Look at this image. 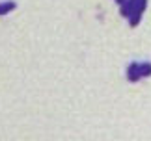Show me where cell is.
<instances>
[{"label": "cell", "mask_w": 151, "mask_h": 141, "mask_svg": "<svg viewBox=\"0 0 151 141\" xmlns=\"http://www.w3.org/2000/svg\"><path fill=\"white\" fill-rule=\"evenodd\" d=\"M147 9V0H136V4H134V9H132V13L127 17L129 19V24L134 28L140 24V21H142V15H144V11Z\"/></svg>", "instance_id": "1"}, {"label": "cell", "mask_w": 151, "mask_h": 141, "mask_svg": "<svg viewBox=\"0 0 151 141\" xmlns=\"http://www.w3.org/2000/svg\"><path fill=\"white\" fill-rule=\"evenodd\" d=\"M142 78V74H140V63H136V61H132L131 65H129V69H127V80L129 82H138Z\"/></svg>", "instance_id": "2"}, {"label": "cell", "mask_w": 151, "mask_h": 141, "mask_svg": "<svg viewBox=\"0 0 151 141\" xmlns=\"http://www.w3.org/2000/svg\"><path fill=\"white\" fill-rule=\"evenodd\" d=\"M134 4H136V0H125V2L121 4L119 13L123 15V17H129V15L132 13V9H134Z\"/></svg>", "instance_id": "3"}, {"label": "cell", "mask_w": 151, "mask_h": 141, "mask_svg": "<svg viewBox=\"0 0 151 141\" xmlns=\"http://www.w3.org/2000/svg\"><path fill=\"white\" fill-rule=\"evenodd\" d=\"M17 8V4L13 0H4V2H0V15H8L9 11H13Z\"/></svg>", "instance_id": "4"}, {"label": "cell", "mask_w": 151, "mask_h": 141, "mask_svg": "<svg viewBox=\"0 0 151 141\" xmlns=\"http://www.w3.org/2000/svg\"><path fill=\"white\" fill-rule=\"evenodd\" d=\"M140 74H142V78L151 76V63H140Z\"/></svg>", "instance_id": "5"}]
</instances>
